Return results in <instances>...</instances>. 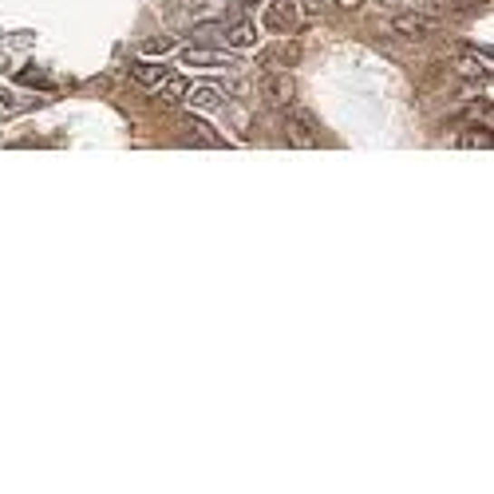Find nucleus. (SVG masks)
Wrapping results in <instances>:
<instances>
[{"label": "nucleus", "instance_id": "nucleus-16", "mask_svg": "<svg viewBox=\"0 0 494 494\" xmlns=\"http://www.w3.org/2000/svg\"><path fill=\"white\" fill-rule=\"evenodd\" d=\"M340 8H344V13H356V8H364V0H336Z\"/></svg>", "mask_w": 494, "mask_h": 494}, {"label": "nucleus", "instance_id": "nucleus-6", "mask_svg": "<svg viewBox=\"0 0 494 494\" xmlns=\"http://www.w3.org/2000/svg\"><path fill=\"white\" fill-rule=\"evenodd\" d=\"M261 63H269V68H296L301 63V44H281V48L266 52Z\"/></svg>", "mask_w": 494, "mask_h": 494}, {"label": "nucleus", "instance_id": "nucleus-4", "mask_svg": "<svg viewBox=\"0 0 494 494\" xmlns=\"http://www.w3.org/2000/svg\"><path fill=\"white\" fill-rule=\"evenodd\" d=\"M266 99H269L273 107H289V103H296V80H293V75H285V72L266 75Z\"/></svg>", "mask_w": 494, "mask_h": 494}, {"label": "nucleus", "instance_id": "nucleus-17", "mask_svg": "<svg viewBox=\"0 0 494 494\" xmlns=\"http://www.w3.org/2000/svg\"><path fill=\"white\" fill-rule=\"evenodd\" d=\"M380 5H392V0H380Z\"/></svg>", "mask_w": 494, "mask_h": 494}, {"label": "nucleus", "instance_id": "nucleus-5", "mask_svg": "<svg viewBox=\"0 0 494 494\" xmlns=\"http://www.w3.org/2000/svg\"><path fill=\"white\" fill-rule=\"evenodd\" d=\"M266 28L269 32H289L296 28V0H273L266 13Z\"/></svg>", "mask_w": 494, "mask_h": 494}, {"label": "nucleus", "instance_id": "nucleus-9", "mask_svg": "<svg viewBox=\"0 0 494 494\" xmlns=\"http://www.w3.org/2000/svg\"><path fill=\"white\" fill-rule=\"evenodd\" d=\"M190 68H229V56H222V52H206V48H190L182 56Z\"/></svg>", "mask_w": 494, "mask_h": 494}, {"label": "nucleus", "instance_id": "nucleus-8", "mask_svg": "<svg viewBox=\"0 0 494 494\" xmlns=\"http://www.w3.org/2000/svg\"><path fill=\"white\" fill-rule=\"evenodd\" d=\"M155 92H159V99H162V103H179V99H186V92H190V80H186V75H170V80H162L159 87H155Z\"/></svg>", "mask_w": 494, "mask_h": 494}, {"label": "nucleus", "instance_id": "nucleus-12", "mask_svg": "<svg viewBox=\"0 0 494 494\" xmlns=\"http://www.w3.org/2000/svg\"><path fill=\"white\" fill-rule=\"evenodd\" d=\"M186 131L198 139V142H206V147H222L226 139H218V131L210 123H202V119H186Z\"/></svg>", "mask_w": 494, "mask_h": 494}, {"label": "nucleus", "instance_id": "nucleus-14", "mask_svg": "<svg viewBox=\"0 0 494 494\" xmlns=\"http://www.w3.org/2000/svg\"><path fill=\"white\" fill-rule=\"evenodd\" d=\"M463 147H470V150H490V131H470V135L463 139Z\"/></svg>", "mask_w": 494, "mask_h": 494}, {"label": "nucleus", "instance_id": "nucleus-13", "mask_svg": "<svg viewBox=\"0 0 494 494\" xmlns=\"http://www.w3.org/2000/svg\"><path fill=\"white\" fill-rule=\"evenodd\" d=\"M142 52H147V56H167V52H174V36H150L142 44Z\"/></svg>", "mask_w": 494, "mask_h": 494}, {"label": "nucleus", "instance_id": "nucleus-2", "mask_svg": "<svg viewBox=\"0 0 494 494\" xmlns=\"http://www.w3.org/2000/svg\"><path fill=\"white\" fill-rule=\"evenodd\" d=\"M218 40H222L226 48L246 52V48H254L257 44V28L249 24V20H229V24H218Z\"/></svg>", "mask_w": 494, "mask_h": 494}, {"label": "nucleus", "instance_id": "nucleus-10", "mask_svg": "<svg viewBox=\"0 0 494 494\" xmlns=\"http://www.w3.org/2000/svg\"><path fill=\"white\" fill-rule=\"evenodd\" d=\"M131 80H135L139 87H147V92H155V87L167 80V72H162L159 63H135V68H131Z\"/></svg>", "mask_w": 494, "mask_h": 494}, {"label": "nucleus", "instance_id": "nucleus-11", "mask_svg": "<svg viewBox=\"0 0 494 494\" xmlns=\"http://www.w3.org/2000/svg\"><path fill=\"white\" fill-rule=\"evenodd\" d=\"M285 135H289L293 147H316V135H313V127H309V119H305V115L289 119V127H285Z\"/></svg>", "mask_w": 494, "mask_h": 494}, {"label": "nucleus", "instance_id": "nucleus-1", "mask_svg": "<svg viewBox=\"0 0 494 494\" xmlns=\"http://www.w3.org/2000/svg\"><path fill=\"white\" fill-rule=\"evenodd\" d=\"M392 32L400 40H408V44H423V40H431L439 24L435 20H427L423 13H400V16H392Z\"/></svg>", "mask_w": 494, "mask_h": 494}, {"label": "nucleus", "instance_id": "nucleus-7", "mask_svg": "<svg viewBox=\"0 0 494 494\" xmlns=\"http://www.w3.org/2000/svg\"><path fill=\"white\" fill-rule=\"evenodd\" d=\"M186 99H190L194 111H206V115L222 107V92H214V87H190V92H186Z\"/></svg>", "mask_w": 494, "mask_h": 494}, {"label": "nucleus", "instance_id": "nucleus-15", "mask_svg": "<svg viewBox=\"0 0 494 494\" xmlns=\"http://www.w3.org/2000/svg\"><path fill=\"white\" fill-rule=\"evenodd\" d=\"M301 8H305L309 16H321L324 8H328V0H301Z\"/></svg>", "mask_w": 494, "mask_h": 494}, {"label": "nucleus", "instance_id": "nucleus-3", "mask_svg": "<svg viewBox=\"0 0 494 494\" xmlns=\"http://www.w3.org/2000/svg\"><path fill=\"white\" fill-rule=\"evenodd\" d=\"M455 75H463V80H490V56H482L475 48H463L455 56Z\"/></svg>", "mask_w": 494, "mask_h": 494}]
</instances>
